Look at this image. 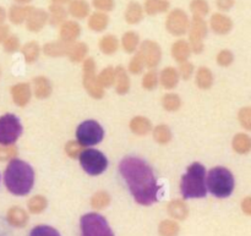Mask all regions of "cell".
<instances>
[{
    "instance_id": "1",
    "label": "cell",
    "mask_w": 251,
    "mask_h": 236,
    "mask_svg": "<svg viewBox=\"0 0 251 236\" xmlns=\"http://www.w3.org/2000/svg\"><path fill=\"white\" fill-rule=\"evenodd\" d=\"M119 171L139 205L151 206L158 201L161 186L157 183L152 168L144 159L131 156L125 157L120 162Z\"/></svg>"
},
{
    "instance_id": "2",
    "label": "cell",
    "mask_w": 251,
    "mask_h": 236,
    "mask_svg": "<svg viewBox=\"0 0 251 236\" xmlns=\"http://www.w3.org/2000/svg\"><path fill=\"white\" fill-rule=\"evenodd\" d=\"M4 184L7 191L12 195L26 196L33 188V168L21 159H11L5 168Z\"/></svg>"
},
{
    "instance_id": "3",
    "label": "cell",
    "mask_w": 251,
    "mask_h": 236,
    "mask_svg": "<svg viewBox=\"0 0 251 236\" xmlns=\"http://www.w3.org/2000/svg\"><path fill=\"white\" fill-rule=\"evenodd\" d=\"M206 174L205 166L198 162L188 166L180 180V193L185 200L202 198L207 195Z\"/></svg>"
},
{
    "instance_id": "4",
    "label": "cell",
    "mask_w": 251,
    "mask_h": 236,
    "mask_svg": "<svg viewBox=\"0 0 251 236\" xmlns=\"http://www.w3.org/2000/svg\"><path fill=\"white\" fill-rule=\"evenodd\" d=\"M206 186L215 197H229L234 190V176L225 166H216L206 174Z\"/></svg>"
},
{
    "instance_id": "5",
    "label": "cell",
    "mask_w": 251,
    "mask_h": 236,
    "mask_svg": "<svg viewBox=\"0 0 251 236\" xmlns=\"http://www.w3.org/2000/svg\"><path fill=\"white\" fill-rule=\"evenodd\" d=\"M81 236H114L107 219L100 213H87L80 220Z\"/></svg>"
},
{
    "instance_id": "6",
    "label": "cell",
    "mask_w": 251,
    "mask_h": 236,
    "mask_svg": "<svg viewBox=\"0 0 251 236\" xmlns=\"http://www.w3.org/2000/svg\"><path fill=\"white\" fill-rule=\"evenodd\" d=\"M80 164L86 174L91 176H98L105 171L108 166V159L100 151L95 148H85L81 152Z\"/></svg>"
},
{
    "instance_id": "7",
    "label": "cell",
    "mask_w": 251,
    "mask_h": 236,
    "mask_svg": "<svg viewBox=\"0 0 251 236\" xmlns=\"http://www.w3.org/2000/svg\"><path fill=\"white\" fill-rule=\"evenodd\" d=\"M104 130L96 120L82 121L76 129V141L83 147H92L102 142Z\"/></svg>"
},
{
    "instance_id": "8",
    "label": "cell",
    "mask_w": 251,
    "mask_h": 236,
    "mask_svg": "<svg viewBox=\"0 0 251 236\" xmlns=\"http://www.w3.org/2000/svg\"><path fill=\"white\" fill-rule=\"evenodd\" d=\"M22 134V125L14 114L0 117V146H12Z\"/></svg>"
},
{
    "instance_id": "9",
    "label": "cell",
    "mask_w": 251,
    "mask_h": 236,
    "mask_svg": "<svg viewBox=\"0 0 251 236\" xmlns=\"http://www.w3.org/2000/svg\"><path fill=\"white\" fill-rule=\"evenodd\" d=\"M96 61L92 58H86L82 63L83 87L88 94L96 99H100L104 95V88L100 85L96 73Z\"/></svg>"
},
{
    "instance_id": "10",
    "label": "cell",
    "mask_w": 251,
    "mask_h": 236,
    "mask_svg": "<svg viewBox=\"0 0 251 236\" xmlns=\"http://www.w3.org/2000/svg\"><path fill=\"white\" fill-rule=\"evenodd\" d=\"M208 27L203 17L193 16L190 21V28H189V44H190L191 51L195 54H200L203 51V39L207 36Z\"/></svg>"
},
{
    "instance_id": "11",
    "label": "cell",
    "mask_w": 251,
    "mask_h": 236,
    "mask_svg": "<svg viewBox=\"0 0 251 236\" xmlns=\"http://www.w3.org/2000/svg\"><path fill=\"white\" fill-rule=\"evenodd\" d=\"M190 21L188 14L181 9H173L169 11L166 19V29L174 37H181L186 34L190 28Z\"/></svg>"
},
{
    "instance_id": "12",
    "label": "cell",
    "mask_w": 251,
    "mask_h": 236,
    "mask_svg": "<svg viewBox=\"0 0 251 236\" xmlns=\"http://www.w3.org/2000/svg\"><path fill=\"white\" fill-rule=\"evenodd\" d=\"M137 53L141 55V58L144 59L145 66L149 68L150 70L156 69L162 60L161 47L157 42L151 41V39H146L142 43H140Z\"/></svg>"
},
{
    "instance_id": "13",
    "label": "cell",
    "mask_w": 251,
    "mask_h": 236,
    "mask_svg": "<svg viewBox=\"0 0 251 236\" xmlns=\"http://www.w3.org/2000/svg\"><path fill=\"white\" fill-rule=\"evenodd\" d=\"M47 24H48V12L43 9L32 7L26 19V28L29 32L37 33V32L42 31Z\"/></svg>"
},
{
    "instance_id": "14",
    "label": "cell",
    "mask_w": 251,
    "mask_h": 236,
    "mask_svg": "<svg viewBox=\"0 0 251 236\" xmlns=\"http://www.w3.org/2000/svg\"><path fill=\"white\" fill-rule=\"evenodd\" d=\"M80 34L81 26L78 24V22L74 21V20H66L64 24L59 26V37H60L61 41L66 42L69 44L76 42Z\"/></svg>"
},
{
    "instance_id": "15",
    "label": "cell",
    "mask_w": 251,
    "mask_h": 236,
    "mask_svg": "<svg viewBox=\"0 0 251 236\" xmlns=\"http://www.w3.org/2000/svg\"><path fill=\"white\" fill-rule=\"evenodd\" d=\"M210 27L216 34H227L232 31L233 28V21L230 17L227 15L221 14V12H216L211 16L210 19Z\"/></svg>"
},
{
    "instance_id": "16",
    "label": "cell",
    "mask_w": 251,
    "mask_h": 236,
    "mask_svg": "<svg viewBox=\"0 0 251 236\" xmlns=\"http://www.w3.org/2000/svg\"><path fill=\"white\" fill-rule=\"evenodd\" d=\"M11 95L15 104L19 107H25L29 103L32 97L31 86L28 83H17L11 88Z\"/></svg>"
},
{
    "instance_id": "17",
    "label": "cell",
    "mask_w": 251,
    "mask_h": 236,
    "mask_svg": "<svg viewBox=\"0 0 251 236\" xmlns=\"http://www.w3.org/2000/svg\"><path fill=\"white\" fill-rule=\"evenodd\" d=\"M32 92L38 99H46V98L50 97L51 92H53V86L47 77L37 76L32 81Z\"/></svg>"
},
{
    "instance_id": "18",
    "label": "cell",
    "mask_w": 251,
    "mask_h": 236,
    "mask_svg": "<svg viewBox=\"0 0 251 236\" xmlns=\"http://www.w3.org/2000/svg\"><path fill=\"white\" fill-rule=\"evenodd\" d=\"M191 53H193V51H191L190 44H189V42L185 41V39H178V41L174 42V43L172 44V58L176 61H178L179 64L184 63V61H188Z\"/></svg>"
},
{
    "instance_id": "19",
    "label": "cell",
    "mask_w": 251,
    "mask_h": 236,
    "mask_svg": "<svg viewBox=\"0 0 251 236\" xmlns=\"http://www.w3.org/2000/svg\"><path fill=\"white\" fill-rule=\"evenodd\" d=\"M130 85H131V83H130L129 73L125 70L124 66H117V68H115L114 85H113L115 88V92L120 95L126 94L130 90Z\"/></svg>"
},
{
    "instance_id": "20",
    "label": "cell",
    "mask_w": 251,
    "mask_h": 236,
    "mask_svg": "<svg viewBox=\"0 0 251 236\" xmlns=\"http://www.w3.org/2000/svg\"><path fill=\"white\" fill-rule=\"evenodd\" d=\"M158 77L159 83L166 90H173V88H176L178 86L179 80H180L178 70L176 68H173V66H167V68H164L158 75Z\"/></svg>"
},
{
    "instance_id": "21",
    "label": "cell",
    "mask_w": 251,
    "mask_h": 236,
    "mask_svg": "<svg viewBox=\"0 0 251 236\" xmlns=\"http://www.w3.org/2000/svg\"><path fill=\"white\" fill-rule=\"evenodd\" d=\"M91 7L86 0H70L68 5V14L76 20H83L90 16Z\"/></svg>"
},
{
    "instance_id": "22",
    "label": "cell",
    "mask_w": 251,
    "mask_h": 236,
    "mask_svg": "<svg viewBox=\"0 0 251 236\" xmlns=\"http://www.w3.org/2000/svg\"><path fill=\"white\" fill-rule=\"evenodd\" d=\"M144 6H142L140 2L135 1V0H132V1H130L129 4H127L124 12L125 21L129 24H140V22L142 21V19H144Z\"/></svg>"
},
{
    "instance_id": "23",
    "label": "cell",
    "mask_w": 251,
    "mask_h": 236,
    "mask_svg": "<svg viewBox=\"0 0 251 236\" xmlns=\"http://www.w3.org/2000/svg\"><path fill=\"white\" fill-rule=\"evenodd\" d=\"M69 47H70V44L59 39V41H53L44 44L43 53L50 58H61V56L68 55Z\"/></svg>"
},
{
    "instance_id": "24",
    "label": "cell",
    "mask_w": 251,
    "mask_h": 236,
    "mask_svg": "<svg viewBox=\"0 0 251 236\" xmlns=\"http://www.w3.org/2000/svg\"><path fill=\"white\" fill-rule=\"evenodd\" d=\"M88 28L93 32H103L109 24V16L105 12L96 11L88 16Z\"/></svg>"
},
{
    "instance_id": "25",
    "label": "cell",
    "mask_w": 251,
    "mask_h": 236,
    "mask_svg": "<svg viewBox=\"0 0 251 236\" xmlns=\"http://www.w3.org/2000/svg\"><path fill=\"white\" fill-rule=\"evenodd\" d=\"M47 12H48V22L54 27L60 26L68 20V10L63 5L51 4Z\"/></svg>"
},
{
    "instance_id": "26",
    "label": "cell",
    "mask_w": 251,
    "mask_h": 236,
    "mask_svg": "<svg viewBox=\"0 0 251 236\" xmlns=\"http://www.w3.org/2000/svg\"><path fill=\"white\" fill-rule=\"evenodd\" d=\"M88 54V46L83 42H74L70 44L68 50V58L73 63H83Z\"/></svg>"
},
{
    "instance_id": "27",
    "label": "cell",
    "mask_w": 251,
    "mask_h": 236,
    "mask_svg": "<svg viewBox=\"0 0 251 236\" xmlns=\"http://www.w3.org/2000/svg\"><path fill=\"white\" fill-rule=\"evenodd\" d=\"M130 130L137 136H146L152 131V124L147 118L135 117L130 121Z\"/></svg>"
},
{
    "instance_id": "28",
    "label": "cell",
    "mask_w": 251,
    "mask_h": 236,
    "mask_svg": "<svg viewBox=\"0 0 251 236\" xmlns=\"http://www.w3.org/2000/svg\"><path fill=\"white\" fill-rule=\"evenodd\" d=\"M120 44H122V48L124 49L125 53H136L140 47V36L135 31L125 32L122 37Z\"/></svg>"
},
{
    "instance_id": "29",
    "label": "cell",
    "mask_w": 251,
    "mask_h": 236,
    "mask_svg": "<svg viewBox=\"0 0 251 236\" xmlns=\"http://www.w3.org/2000/svg\"><path fill=\"white\" fill-rule=\"evenodd\" d=\"M33 6H27V5H12L9 10V19L12 24H21L26 22L27 16Z\"/></svg>"
},
{
    "instance_id": "30",
    "label": "cell",
    "mask_w": 251,
    "mask_h": 236,
    "mask_svg": "<svg viewBox=\"0 0 251 236\" xmlns=\"http://www.w3.org/2000/svg\"><path fill=\"white\" fill-rule=\"evenodd\" d=\"M171 7L168 0H146L144 4V11L150 16L163 14Z\"/></svg>"
},
{
    "instance_id": "31",
    "label": "cell",
    "mask_w": 251,
    "mask_h": 236,
    "mask_svg": "<svg viewBox=\"0 0 251 236\" xmlns=\"http://www.w3.org/2000/svg\"><path fill=\"white\" fill-rule=\"evenodd\" d=\"M98 47L104 55H113L119 49V41L114 34H105L100 39Z\"/></svg>"
},
{
    "instance_id": "32",
    "label": "cell",
    "mask_w": 251,
    "mask_h": 236,
    "mask_svg": "<svg viewBox=\"0 0 251 236\" xmlns=\"http://www.w3.org/2000/svg\"><path fill=\"white\" fill-rule=\"evenodd\" d=\"M195 81L199 88H201V90H208L213 85L212 71L208 68H206V66H201L196 71Z\"/></svg>"
},
{
    "instance_id": "33",
    "label": "cell",
    "mask_w": 251,
    "mask_h": 236,
    "mask_svg": "<svg viewBox=\"0 0 251 236\" xmlns=\"http://www.w3.org/2000/svg\"><path fill=\"white\" fill-rule=\"evenodd\" d=\"M233 149L239 154H247L251 151V137L247 134H237L232 142Z\"/></svg>"
},
{
    "instance_id": "34",
    "label": "cell",
    "mask_w": 251,
    "mask_h": 236,
    "mask_svg": "<svg viewBox=\"0 0 251 236\" xmlns=\"http://www.w3.org/2000/svg\"><path fill=\"white\" fill-rule=\"evenodd\" d=\"M21 51L25 58V61L28 64H33L34 61L38 60L39 54H41V47H39L37 42L31 41L22 47Z\"/></svg>"
},
{
    "instance_id": "35",
    "label": "cell",
    "mask_w": 251,
    "mask_h": 236,
    "mask_svg": "<svg viewBox=\"0 0 251 236\" xmlns=\"http://www.w3.org/2000/svg\"><path fill=\"white\" fill-rule=\"evenodd\" d=\"M153 140L159 144H167L172 141V131L166 124L157 125L153 129Z\"/></svg>"
},
{
    "instance_id": "36",
    "label": "cell",
    "mask_w": 251,
    "mask_h": 236,
    "mask_svg": "<svg viewBox=\"0 0 251 236\" xmlns=\"http://www.w3.org/2000/svg\"><path fill=\"white\" fill-rule=\"evenodd\" d=\"M115 69L113 66H107L97 75V80L103 88H109L114 85Z\"/></svg>"
},
{
    "instance_id": "37",
    "label": "cell",
    "mask_w": 251,
    "mask_h": 236,
    "mask_svg": "<svg viewBox=\"0 0 251 236\" xmlns=\"http://www.w3.org/2000/svg\"><path fill=\"white\" fill-rule=\"evenodd\" d=\"M162 105L167 112H176L181 107V99L176 93H167L162 98Z\"/></svg>"
},
{
    "instance_id": "38",
    "label": "cell",
    "mask_w": 251,
    "mask_h": 236,
    "mask_svg": "<svg viewBox=\"0 0 251 236\" xmlns=\"http://www.w3.org/2000/svg\"><path fill=\"white\" fill-rule=\"evenodd\" d=\"M190 11L194 16L205 17L210 12V5L206 0H191Z\"/></svg>"
},
{
    "instance_id": "39",
    "label": "cell",
    "mask_w": 251,
    "mask_h": 236,
    "mask_svg": "<svg viewBox=\"0 0 251 236\" xmlns=\"http://www.w3.org/2000/svg\"><path fill=\"white\" fill-rule=\"evenodd\" d=\"M159 83V77L158 73L156 72V70H150L142 77V87L147 91H153L156 90V87Z\"/></svg>"
},
{
    "instance_id": "40",
    "label": "cell",
    "mask_w": 251,
    "mask_h": 236,
    "mask_svg": "<svg viewBox=\"0 0 251 236\" xmlns=\"http://www.w3.org/2000/svg\"><path fill=\"white\" fill-rule=\"evenodd\" d=\"M146 68L144 63V59L141 58L139 53H135V55L130 59L129 61V65H127V70H129L130 73L132 75H140V73L144 71V69Z\"/></svg>"
},
{
    "instance_id": "41",
    "label": "cell",
    "mask_w": 251,
    "mask_h": 236,
    "mask_svg": "<svg viewBox=\"0 0 251 236\" xmlns=\"http://www.w3.org/2000/svg\"><path fill=\"white\" fill-rule=\"evenodd\" d=\"M168 210H169V212H171L172 215H174V217H178V218H183L184 215L186 214V212H188L185 203H184V201H181V200L172 201V202L169 203Z\"/></svg>"
},
{
    "instance_id": "42",
    "label": "cell",
    "mask_w": 251,
    "mask_h": 236,
    "mask_svg": "<svg viewBox=\"0 0 251 236\" xmlns=\"http://www.w3.org/2000/svg\"><path fill=\"white\" fill-rule=\"evenodd\" d=\"M29 236H61L56 229L49 225H37L29 233Z\"/></svg>"
},
{
    "instance_id": "43",
    "label": "cell",
    "mask_w": 251,
    "mask_h": 236,
    "mask_svg": "<svg viewBox=\"0 0 251 236\" xmlns=\"http://www.w3.org/2000/svg\"><path fill=\"white\" fill-rule=\"evenodd\" d=\"M109 202H110L109 195H108L107 192H104V191H100V192L95 193V195L92 196V200H91L92 206L95 208H97V210H102V208H104L105 206H108V203Z\"/></svg>"
},
{
    "instance_id": "44",
    "label": "cell",
    "mask_w": 251,
    "mask_h": 236,
    "mask_svg": "<svg viewBox=\"0 0 251 236\" xmlns=\"http://www.w3.org/2000/svg\"><path fill=\"white\" fill-rule=\"evenodd\" d=\"M47 207V200L46 197L41 195H36L28 201V208L31 212L33 213H39Z\"/></svg>"
},
{
    "instance_id": "45",
    "label": "cell",
    "mask_w": 251,
    "mask_h": 236,
    "mask_svg": "<svg viewBox=\"0 0 251 236\" xmlns=\"http://www.w3.org/2000/svg\"><path fill=\"white\" fill-rule=\"evenodd\" d=\"M83 149H85V147L81 146L76 140L75 141H69L65 144V152L70 158H78Z\"/></svg>"
},
{
    "instance_id": "46",
    "label": "cell",
    "mask_w": 251,
    "mask_h": 236,
    "mask_svg": "<svg viewBox=\"0 0 251 236\" xmlns=\"http://www.w3.org/2000/svg\"><path fill=\"white\" fill-rule=\"evenodd\" d=\"M238 119H239L240 125H242L244 129L251 131V108L245 107L242 108L239 110V114H238Z\"/></svg>"
},
{
    "instance_id": "47",
    "label": "cell",
    "mask_w": 251,
    "mask_h": 236,
    "mask_svg": "<svg viewBox=\"0 0 251 236\" xmlns=\"http://www.w3.org/2000/svg\"><path fill=\"white\" fill-rule=\"evenodd\" d=\"M92 6L97 11L100 12H110L115 6L114 0H92Z\"/></svg>"
},
{
    "instance_id": "48",
    "label": "cell",
    "mask_w": 251,
    "mask_h": 236,
    "mask_svg": "<svg viewBox=\"0 0 251 236\" xmlns=\"http://www.w3.org/2000/svg\"><path fill=\"white\" fill-rule=\"evenodd\" d=\"M233 61H234V55H233L232 51L228 50V49H223V50H221L220 53L217 54L218 65L223 66V68L229 66Z\"/></svg>"
},
{
    "instance_id": "49",
    "label": "cell",
    "mask_w": 251,
    "mask_h": 236,
    "mask_svg": "<svg viewBox=\"0 0 251 236\" xmlns=\"http://www.w3.org/2000/svg\"><path fill=\"white\" fill-rule=\"evenodd\" d=\"M176 70H178L180 78H183V80H190L191 76L194 75V65L190 61H184V63H181Z\"/></svg>"
},
{
    "instance_id": "50",
    "label": "cell",
    "mask_w": 251,
    "mask_h": 236,
    "mask_svg": "<svg viewBox=\"0 0 251 236\" xmlns=\"http://www.w3.org/2000/svg\"><path fill=\"white\" fill-rule=\"evenodd\" d=\"M4 49L7 53H15L20 49V39L16 36H9L4 41Z\"/></svg>"
},
{
    "instance_id": "51",
    "label": "cell",
    "mask_w": 251,
    "mask_h": 236,
    "mask_svg": "<svg viewBox=\"0 0 251 236\" xmlns=\"http://www.w3.org/2000/svg\"><path fill=\"white\" fill-rule=\"evenodd\" d=\"M10 219L12 220V222H19L21 223V224H24L25 219H26V214H25V212L22 210H20V208H12L11 211H10Z\"/></svg>"
},
{
    "instance_id": "52",
    "label": "cell",
    "mask_w": 251,
    "mask_h": 236,
    "mask_svg": "<svg viewBox=\"0 0 251 236\" xmlns=\"http://www.w3.org/2000/svg\"><path fill=\"white\" fill-rule=\"evenodd\" d=\"M0 153H1L0 159H10V161H11V159H14L15 154L17 153V151L12 146H1V148H0Z\"/></svg>"
},
{
    "instance_id": "53",
    "label": "cell",
    "mask_w": 251,
    "mask_h": 236,
    "mask_svg": "<svg viewBox=\"0 0 251 236\" xmlns=\"http://www.w3.org/2000/svg\"><path fill=\"white\" fill-rule=\"evenodd\" d=\"M235 4V0H216V5L222 11H228L232 9Z\"/></svg>"
},
{
    "instance_id": "54",
    "label": "cell",
    "mask_w": 251,
    "mask_h": 236,
    "mask_svg": "<svg viewBox=\"0 0 251 236\" xmlns=\"http://www.w3.org/2000/svg\"><path fill=\"white\" fill-rule=\"evenodd\" d=\"M242 208L247 214L251 215V197L244 198V201L242 202Z\"/></svg>"
},
{
    "instance_id": "55",
    "label": "cell",
    "mask_w": 251,
    "mask_h": 236,
    "mask_svg": "<svg viewBox=\"0 0 251 236\" xmlns=\"http://www.w3.org/2000/svg\"><path fill=\"white\" fill-rule=\"evenodd\" d=\"M9 37V27L0 24V42H4Z\"/></svg>"
},
{
    "instance_id": "56",
    "label": "cell",
    "mask_w": 251,
    "mask_h": 236,
    "mask_svg": "<svg viewBox=\"0 0 251 236\" xmlns=\"http://www.w3.org/2000/svg\"><path fill=\"white\" fill-rule=\"evenodd\" d=\"M6 19V11H5L4 7L0 6V24H2V22Z\"/></svg>"
},
{
    "instance_id": "57",
    "label": "cell",
    "mask_w": 251,
    "mask_h": 236,
    "mask_svg": "<svg viewBox=\"0 0 251 236\" xmlns=\"http://www.w3.org/2000/svg\"><path fill=\"white\" fill-rule=\"evenodd\" d=\"M51 4H55V5H65V4H69L70 2V0H50Z\"/></svg>"
},
{
    "instance_id": "58",
    "label": "cell",
    "mask_w": 251,
    "mask_h": 236,
    "mask_svg": "<svg viewBox=\"0 0 251 236\" xmlns=\"http://www.w3.org/2000/svg\"><path fill=\"white\" fill-rule=\"evenodd\" d=\"M15 1L20 5H26V4H28V2H31L32 0H15Z\"/></svg>"
}]
</instances>
